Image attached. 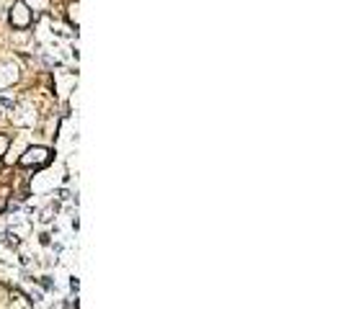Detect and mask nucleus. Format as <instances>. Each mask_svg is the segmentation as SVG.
I'll return each mask as SVG.
<instances>
[{"instance_id": "obj_1", "label": "nucleus", "mask_w": 343, "mask_h": 309, "mask_svg": "<svg viewBox=\"0 0 343 309\" xmlns=\"http://www.w3.org/2000/svg\"><path fill=\"white\" fill-rule=\"evenodd\" d=\"M47 163H49V149L47 147H31L24 158H21V165H26V168L47 165Z\"/></svg>"}, {"instance_id": "obj_6", "label": "nucleus", "mask_w": 343, "mask_h": 309, "mask_svg": "<svg viewBox=\"0 0 343 309\" xmlns=\"http://www.w3.org/2000/svg\"><path fill=\"white\" fill-rule=\"evenodd\" d=\"M11 309H31V304H29V299L13 294V304H11Z\"/></svg>"}, {"instance_id": "obj_7", "label": "nucleus", "mask_w": 343, "mask_h": 309, "mask_svg": "<svg viewBox=\"0 0 343 309\" xmlns=\"http://www.w3.org/2000/svg\"><path fill=\"white\" fill-rule=\"evenodd\" d=\"M26 6H34L37 11H42V8H47V0H24Z\"/></svg>"}, {"instance_id": "obj_3", "label": "nucleus", "mask_w": 343, "mask_h": 309, "mask_svg": "<svg viewBox=\"0 0 343 309\" xmlns=\"http://www.w3.org/2000/svg\"><path fill=\"white\" fill-rule=\"evenodd\" d=\"M19 80V67L13 62H3L0 65V88H11Z\"/></svg>"}, {"instance_id": "obj_8", "label": "nucleus", "mask_w": 343, "mask_h": 309, "mask_svg": "<svg viewBox=\"0 0 343 309\" xmlns=\"http://www.w3.org/2000/svg\"><path fill=\"white\" fill-rule=\"evenodd\" d=\"M6 147H8V137H0V154L6 152Z\"/></svg>"}, {"instance_id": "obj_2", "label": "nucleus", "mask_w": 343, "mask_h": 309, "mask_svg": "<svg viewBox=\"0 0 343 309\" xmlns=\"http://www.w3.org/2000/svg\"><path fill=\"white\" fill-rule=\"evenodd\" d=\"M11 24L19 26V29H26V26L31 24V13H29V6L24 3V0L13 6V11H11Z\"/></svg>"}, {"instance_id": "obj_9", "label": "nucleus", "mask_w": 343, "mask_h": 309, "mask_svg": "<svg viewBox=\"0 0 343 309\" xmlns=\"http://www.w3.org/2000/svg\"><path fill=\"white\" fill-rule=\"evenodd\" d=\"M42 286H44V288H55V283L49 281V276H44V278H42Z\"/></svg>"}, {"instance_id": "obj_4", "label": "nucleus", "mask_w": 343, "mask_h": 309, "mask_svg": "<svg viewBox=\"0 0 343 309\" xmlns=\"http://www.w3.org/2000/svg\"><path fill=\"white\" fill-rule=\"evenodd\" d=\"M16 108V113H11L13 116V124H19V126H26V124H31L34 121V116H31V103H21V106H13Z\"/></svg>"}, {"instance_id": "obj_10", "label": "nucleus", "mask_w": 343, "mask_h": 309, "mask_svg": "<svg viewBox=\"0 0 343 309\" xmlns=\"http://www.w3.org/2000/svg\"><path fill=\"white\" fill-rule=\"evenodd\" d=\"M78 286H80V281H78V278H70V288L78 291Z\"/></svg>"}, {"instance_id": "obj_5", "label": "nucleus", "mask_w": 343, "mask_h": 309, "mask_svg": "<svg viewBox=\"0 0 343 309\" xmlns=\"http://www.w3.org/2000/svg\"><path fill=\"white\" fill-rule=\"evenodd\" d=\"M55 214H57V206L52 204V206H47V209L42 211V217H39V222H42V224H47V222H52V219H55Z\"/></svg>"}]
</instances>
